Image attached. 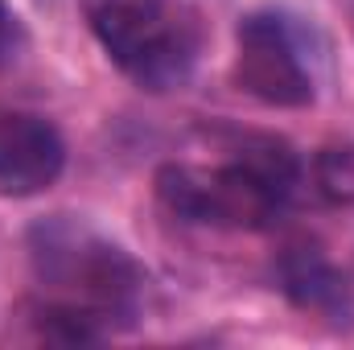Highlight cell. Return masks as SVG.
I'll use <instances>...</instances> for the list:
<instances>
[{"label":"cell","mask_w":354,"mask_h":350,"mask_svg":"<svg viewBox=\"0 0 354 350\" xmlns=\"http://www.w3.org/2000/svg\"><path fill=\"white\" fill-rule=\"evenodd\" d=\"M29 260L46 293L33 305V322L50 342H99L140 309V264L87 223H37L29 231Z\"/></svg>","instance_id":"6da1fadb"},{"label":"cell","mask_w":354,"mask_h":350,"mask_svg":"<svg viewBox=\"0 0 354 350\" xmlns=\"http://www.w3.org/2000/svg\"><path fill=\"white\" fill-rule=\"evenodd\" d=\"M301 185V161L284 140L248 136L218 165L169 161L157 174L161 206L202 227H268Z\"/></svg>","instance_id":"7a4b0ae2"},{"label":"cell","mask_w":354,"mask_h":350,"mask_svg":"<svg viewBox=\"0 0 354 350\" xmlns=\"http://www.w3.org/2000/svg\"><path fill=\"white\" fill-rule=\"evenodd\" d=\"M107 58L145 91L181 87L198 58V25L177 0H83Z\"/></svg>","instance_id":"3957f363"},{"label":"cell","mask_w":354,"mask_h":350,"mask_svg":"<svg viewBox=\"0 0 354 350\" xmlns=\"http://www.w3.org/2000/svg\"><path fill=\"white\" fill-rule=\"evenodd\" d=\"M235 83L268 107L313 103V75L305 66L297 29L280 12H248L235 29Z\"/></svg>","instance_id":"277c9868"},{"label":"cell","mask_w":354,"mask_h":350,"mask_svg":"<svg viewBox=\"0 0 354 350\" xmlns=\"http://www.w3.org/2000/svg\"><path fill=\"white\" fill-rule=\"evenodd\" d=\"M66 165V145L58 128L37 116L0 103V194L29 198L50 190Z\"/></svg>","instance_id":"5b68a950"},{"label":"cell","mask_w":354,"mask_h":350,"mask_svg":"<svg viewBox=\"0 0 354 350\" xmlns=\"http://www.w3.org/2000/svg\"><path fill=\"white\" fill-rule=\"evenodd\" d=\"M280 280H284V293H288L301 309L338 317V313H346V305H351V280L326 260L317 248H309V243H292V248L284 252V260H280Z\"/></svg>","instance_id":"8992f818"},{"label":"cell","mask_w":354,"mask_h":350,"mask_svg":"<svg viewBox=\"0 0 354 350\" xmlns=\"http://www.w3.org/2000/svg\"><path fill=\"white\" fill-rule=\"evenodd\" d=\"M313 181H317L322 198H330L338 206H354V145L322 149L313 161Z\"/></svg>","instance_id":"52a82bcc"},{"label":"cell","mask_w":354,"mask_h":350,"mask_svg":"<svg viewBox=\"0 0 354 350\" xmlns=\"http://www.w3.org/2000/svg\"><path fill=\"white\" fill-rule=\"evenodd\" d=\"M17 50V17L8 8V0H0V62H8Z\"/></svg>","instance_id":"ba28073f"}]
</instances>
